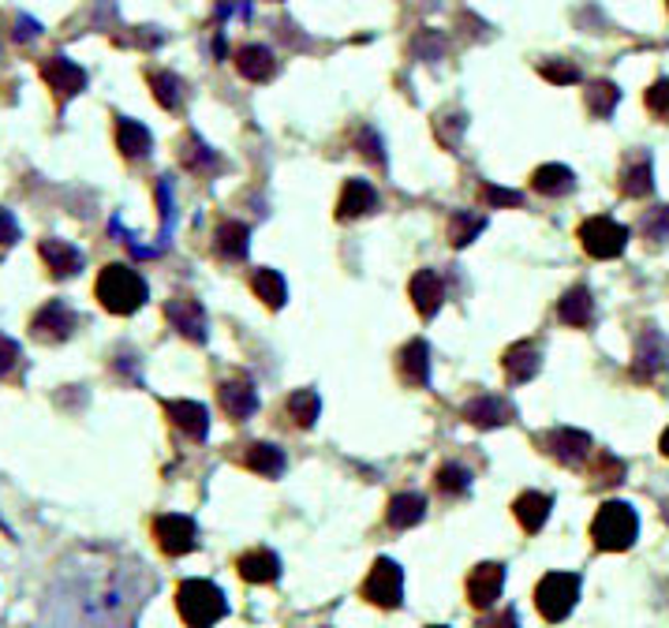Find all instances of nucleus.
I'll return each instance as SVG.
<instances>
[{
	"label": "nucleus",
	"mask_w": 669,
	"mask_h": 628,
	"mask_svg": "<svg viewBox=\"0 0 669 628\" xmlns=\"http://www.w3.org/2000/svg\"><path fill=\"white\" fill-rule=\"evenodd\" d=\"M150 579L139 565L113 557H79L61 568L45 595V614L56 628H131Z\"/></svg>",
	"instance_id": "nucleus-1"
},
{
	"label": "nucleus",
	"mask_w": 669,
	"mask_h": 628,
	"mask_svg": "<svg viewBox=\"0 0 669 628\" xmlns=\"http://www.w3.org/2000/svg\"><path fill=\"white\" fill-rule=\"evenodd\" d=\"M94 292H98L102 307L109 315H135L142 304H147L150 288H147V281H142V277L135 274L131 266L113 263V266H105L102 274H98V285H94Z\"/></svg>",
	"instance_id": "nucleus-2"
},
{
	"label": "nucleus",
	"mask_w": 669,
	"mask_h": 628,
	"mask_svg": "<svg viewBox=\"0 0 669 628\" xmlns=\"http://www.w3.org/2000/svg\"><path fill=\"white\" fill-rule=\"evenodd\" d=\"M177 610L188 628H213L229 614V603L217 584L210 579H183L177 592Z\"/></svg>",
	"instance_id": "nucleus-3"
},
{
	"label": "nucleus",
	"mask_w": 669,
	"mask_h": 628,
	"mask_svg": "<svg viewBox=\"0 0 669 628\" xmlns=\"http://www.w3.org/2000/svg\"><path fill=\"white\" fill-rule=\"evenodd\" d=\"M636 535H639V517L625 501H606L595 513V520H591V539H595L598 550H609V554L628 550L636 543Z\"/></svg>",
	"instance_id": "nucleus-4"
},
{
	"label": "nucleus",
	"mask_w": 669,
	"mask_h": 628,
	"mask_svg": "<svg viewBox=\"0 0 669 628\" xmlns=\"http://www.w3.org/2000/svg\"><path fill=\"white\" fill-rule=\"evenodd\" d=\"M580 598V576L576 573H546L535 587V606L550 625H561L572 614Z\"/></svg>",
	"instance_id": "nucleus-5"
},
{
	"label": "nucleus",
	"mask_w": 669,
	"mask_h": 628,
	"mask_svg": "<svg viewBox=\"0 0 669 628\" xmlns=\"http://www.w3.org/2000/svg\"><path fill=\"white\" fill-rule=\"evenodd\" d=\"M363 598L374 606H382V610H396V606H401L404 573L393 557H378V562L371 565V573H367V579H363Z\"/></svg>",
	"instance_id": "nucleus-6"
},
{
	"label": "nucleus",
	"mask_w": 669,
	"mask_h": 628,
	"mask_svg": "<svg viewBox=\"0 0 669 628\" xmlns=\"http://www.w3.org/2000/svg\"><path fill=\"white\" fill-rule=\"evenodd\" d=\"M580 244L591 258H617L628 247V228L614 217H587L580 225Z\"/></svg>",
	"instance_id": "nucleus-7"
},
{
	"label": "nucleus",
	"mask_w": 669,
	"mask_h": 628,
	"mask_svg": "<svg viewBox=\"0 0 669 628\" xmlns=\"http://www.w3.org/2000/svg\"><path fill=\"white\" fill-rule=\"evenodd\" d=\"M539 446L554 457L561 468H584L587 457H591V438L584 430H572V427H554L539 438Z\"/></svg>",
	"instance_id": "nucleus-8"
},
{
	"label": "nucleus",
	"mask_w": 669,
	"mask_h": 628,
	"mask_svg": "<svg viewBox=\"0 0 669 628\" xmlns=\"http://www.w3.org/2000/svg\"><path fill=\"white\" fill-rule=\"evenodd\" d=\"M153 539H158V546L169 557H183L199 546V528H195V520L183 513H164L153 520Z\"/></svg>",
	"instance_id": "nucleus-9"
},
{
	"label": "nucleus",
	"mask_w": 669,
	"mask_h": 628,
	"mask_svg": "<svg viewBox=\"0 0 669 628\" xmlns=\"http://www.w3.org/2000/svg\"><path fill=\"white\" fill-rule=\"evenodd\" d=\"M75 326H79V318H75V311L64 304V299H50V304L31 318V333H34V341H42V344L67 341V337L75 333Z\"/></svg>",
	"instance_id": "nucleus-10"
},
{
	"label": "nucleus",
	"mask_w": 669,
	"mask_h": 628,
	"mask_svg": "<svg viewBox=\"0 0 669 628\" xmlns=\"http://www.w3.org/2000/svg\"><path fill=\"white\" fill-rule=\"evenodd\" d=\"M669 363V341L655 326H644V333L636 337V360H633V374L639 382H655L658 374L666 371Z\"/></svg>",
	"instance_id": "nucleus-11"
},
{
	"label": "nucleus",
	"mask_w": 669,
	"mask_h": 628,
	"mask_svg": "<svg viewBox=\"0 0 669 628\" xmlns=\"http://www.w3.org/2000/svg\"><path fill=\"white\" fill-rule=\"evenodd\" d=\"M164 318H169L172 330L180 337H188V341H195V344L206 341V311H202L199 299H191V296L169 299V304H164Z\"/></svg>",
	"instance_id": "nucleus-12"
},
{
	"label": "nucleus",
	"mask_w": 669,
	"mask_h": 628,
	"mask_svg": "<svg viewBox=\"0 0 669 628\" xmlns=\"http://www.w3.org/2000/svg\"><path fill=\"white\" fill-rule=\"evenodd\" d=\"M501 587H506V565H498V562L475 565L468 576V603L479 606V610H490V606L501 598Z\"/></svg>",
	"instance_id": "nucleus-13"
},
{
	"label": "nucleus",
	"mask_w": 669,
	"mask_h": 628,
	"mask_svg": "<svg viewBox=\"0 0 669 628\" xmlns=\"http://www.w3.org/2000/svg\"><path fill=\"white\" fill-rule=\"evenodd\" d=\"M42 79L50 83L56 102H67L86 86V72L79 64L67 61V56H50V61H42Z\"/></svg>",
	"instance_id": "nucleus-14"
},
{
	"label": "nucleus",
	"mask_w": 669,
	"mask_h": 628,
	"mask_svg": "<svg viewBox=\"0 0 669 628\" xmlns=\"http://www.w3.org/2000/svg\"><path fill=\"white\" fill-rule=\"evenodd\" d=\"M460 415L471 423V427H479V430L506 427V423L517 419L512 404H509V401H501V397H493V393H482V397L468 401V404H464V412H460Z\"/></svg>",
	"instance_id": "nucleus-15"
},
{
	"label": "nucleus",
	"mask_w": 669,
	"mask_h": 628,
	"mask_svg": "<svg viewBox=\"0 0 669 628\" xmlns=\"http://www.w3.org/2000/svg\"><path fill=\"white\" fill-rule=\"evenodd\" d=\"M396 371H401L404 385H412V390H423V385L431 382V348H426L423 337H415V341L401 348Z\"/></svg>",
	"instance_id": "nucleus-16"
},
{
	"label": "nucleus",
	"mask_w": 669,
	"mask_h": 628,
	"mask_svg": "<svg viewBox=\"0 0 669 628\" xmlns=\"http://www.w3.org/2000/svg\"><path fill=\"white\" fill-rule=\"evenodd\" d=\"M217 401H221V412H225L229 419H251L255 408H258V393H255V385H251L247 379L221 382Z\"/></svg>",
	"instance_id": "nucleus-17"
},
{
	"label": "nucleus",
	"mask_w": 669,
	"mask_h": 628,
	"mask_svg": "<svg viewBox=\"0 0 669 628\" xmlns=\"http://www.w3.org/2000/svg\"><path fill=\"white\" fill-rule=\"evenodd\" d=\"M164 415L172 419V427L195 441H202L210 434V412L202 408L199 401H164Z\"/></svg>",
	"instance_id": "nucleus-18"
},
{
	"label": "nucleus",
	"mask_w": 669,
	"mask_h": 628,
	"mask_svg": "<svg viewBox=\"0 0 669 628\" xmlns=\"http://www.w3.org/2000/svg\"><path fill=\"white\" fill-rule=\"evenodd\" d=\"M412 304H415V311H420L423 318H434L442 311V304H445V281L434 269H420V274L412 277Z\"/></svg>",
	"instance_id": "nucleus-19"
},
{
	"label": "nucleus",
	"mask_w": 669,
	"mask_h": 628,
	"mask_svg": "<svg viewBox=\"0 0 669 628\" xmlns=\"http://www.w3.org/2000/svg\"><path fill=\"white\" fill-rule=\"evenodd\" d=\"M550 509H554V498L539 494V490H523V494L512 501V517L520 520V528L528 531V535L542 531V524L550 520Z\"/></svg>",
	"instance_id": "nucleus-20"
},
{
	"label": "nucleus",
	"mask_w": 669,
	"mask_h": 628,
	"mask_svg": "<svg viewBox=\"0 0 669 628\" xmlns=\"http://www.w3.org/2000/svg\"><path fill=\"white\" fill-rule=\"evenodd\" d=\"M620 191L628 199H647L655 191V169H651V153H633L620 169Z\"/></svg>",
	"instance_id": "nucleus-21"
},
{
	"label": "nucleus",
	"mask_w": 669,
	"mask_h": 628,
	"mask_svg": "<svg viewBox=\"0 0 669 628\" xmlns=\"http://www.w3.org/2000/svg\"><path fill=\"white\" fill-rule=\"evenodd\" d=\"M371 210H378V191L367 180H348L341 199H337V217L355 221V217L371 214Z\"/></svg>",
	"instance_id": "nucleus-22"
},
{
	"label": "nucleus",
	"mask_w": 669,
	"mask_h": 628,
	"mask_svg": "<svg viewBox=\"0 0 669 628\" xmlns=\"http://www.w3.org/2000/svg\"><path fill=\"white\" fill-rule=\"evenodd\" d=\"M501 363H506V379L512 385H523V382H531L542 371V352L531 341H520V344L509 348Z\"/></svg>",
	"instance_id": "nucleus-23"
},
{
	"label": "nucleus",
	"mask_w": 669,
	"mask_h": 628,
	"mask_svg": "<svg viewBox=\"0 0 669 628\" xmlns=\"http://www.w3.org/2000/svg\"><path fill=\"white\" fill-rule=\"evenodd\" d=\"M558 318H561L565 326H572V330H587V326L595 322V299H591V292H587L584 285L569 288V292L561 296Z\"/></svg>",
	"instance_id": "nucleus-24"
},
{
	"label": "nucleus",
	"mask_w": 669,
	"mask_h": 628,
	"mask_svg": "<svg viewBox=\"0 0 669 628\" xmlns=\"http://www.w3.org/2000/svg\"><path fill=\"white\" fill-rule=\"evenodd\" d=\"M38 255H42V263L50 266L53 277H72L83 269L79 247L64 244V240H42V244H38Z\"/></svg>",
	"instance_id": "nucleus-25"
},
{
	"label": "nucleus",
	"mask_w": 669,
	"mask_h": 628,
	"mask_svg": "<svg viewBox=\"0 0 669 628\" xmlns=\"http://www.w3.org/2000/svg\"><path fill=\"white\" fill-rule=\"evenodd\" d=\"M236 72L251 83H269L277 75V61L266 45H244L236 53Z\"/></svg>",
	"instance_id": "nucleus-26"
},
{
	"label": "nucleus",
	"mask_w": 669,
	"mask_h": 628,
	"mask_svg": "<svg viewBox=\"0 0 669 628\" xmlns=\"http://www.w3.org/2000/svg\"><path fill=\"white\" fill-rule=\"evenodd\" d=\"M244 468H251L255 476H266V479L285 476V468H288L285 449H280V446H269V441H255V446L244 453Z\"/></svg>",
	"instance_id": "nucleus-27"
},
{
	"label": "nucleus",
	"mask_w": 669,
	"mask_h": 628,
	"mask_svg": "<svg viewBox=\"0 0 669 628\" xmlns=\"http://www.w3.org/2000/svg\"><path fill=\"white\" fill-rule=\"evenodd\" d=\"M150 147H153V139H150V131L142 128L139 120H128V116H120V120H116V150H120L124 158H128V161L147 158Z\"/></svg>",
	"instance_id": "nucleus-28"
},
{
	"label": "nucleus",
	"mask_w": 669,
	"mask_h": 628,
	"mask_svg": "<svg viewBox=\"0 0 669 628\" xmlns=\"http://www.w3.org/2000/svg\"><path fill=\"white\" fill-rule=\"evenodd\" d=\"M236 568L247 584H274V579L280 576V562H277L274 550H251V554L240 557Z\"/></svg>",
	"instance_id": "nucleus-29"
},
{
	"label": "nucleus",
	"mask_w": 669,
	"mask_h": 628,
	"mask_svg": "<svg viewBox=\"0 0 669 628\" xmlns=\"http://www.w3.org/2000/svg\"><path fill=\"white\" fill-rule=\"evenodd\" d=\"M247 240L251 232L244 221H221L217 232H213V247H217V255L229 258V263H240V258L247 255Z\"/></svg>",
	"instance_id": "nucleus-30"
},
{
	"label": "nucleus",
	"mask_w": 669,
	"mask_h": 628,
	"mask_svg": "<svg viewBox=\"0 0 669 628\" xmlns=\"http://www.w3.org/2000/svg\"><path fill=\"white\" fill-rule=\"evenodd\" d=\"M423 517H426V498L423 494H396L393 501H390V513H385V524L390 528H396V531H404V528H415V524H423Z\"/></svg>",
	"instance_id": "nucleus-31"
},
{
	"label": "nucleus",
	"mask_w": 669,
	"mask_h": 628,
	"mask_svg": "<svg viewBox=\"0 0 669 628\" xmlns=\"http://www.w3.org/2000/svg\"><path fill=\"white\" fill-rule=\"evenodd\" d=\"M531 188L546 199H565L569 191L576 188V177H572V169L565 166H542L535 169V177H531Z\"/></svg>",
	"instance_id": "nucleus-32"
},
{
	"label": "nucleus",
	"mask_w": 669,
	"mask_h": 628,
	"mask_svg": "<svg viewBox=\"0 0 669 628\" xmlns=\"http://www.w3.org/2000/svg\"><path fill=\"white\" fill-rule=\"evenodd\" d=\"M251 288H255V296L266 307H274V311H277V307H285V299H288V285H285V277H280L277 269H255Z\"/></svg>",
	"instance_id": "nucleus-33"
},
{
	"label": "nucleus",
	"mask_w": 669,
	"mask_h": 628,
	"mask_svg": "<svg viewBox=\"0 0 669 628\" xmlns=\"http://www.w3.org/2000/svg\"><path fill=\"white\" fill-rule=\"evenodd\" d=\"M482 228H487V217L482 214H475V210H457V214L449 217V244L468 247L471 240L482 236Z\"/></svg>",
	"instance_id": "nucleus-34"
},
{
	"label": "nucleus",
	"mask_w": 669,
	"mask_h": 628,
	"mask_svg": "<svg viewBox=\"0 0 669 628\" xmlns=\"http://www.w3.org/2000/svg\"><path fill=\"white\" fill-rule=\"evenodd\" d=\"M150 79V91H153V98H158V105L161 109H180V102H183V79L177 72H150L147 75Z\"/></svg>",
	"instance_id": "nucleus-35"
},
{
	"label": "nucleus",
	"mask_w": 669,
	"mask_h": 628,
	"mask_svg": "<svg viewBox=\"0 0 669 628\" xmlns=\"http://www.w3.org/2000/svg\"><path fill=\"white\" fill-rule=\"evenodd\" d=\"M620 102V91L609 79H595L587 86V113L598 116V120H606V116H614Z\"/></svg>",
	"instance_id": "nucleus-36"
},
{
	"label": "nucleus",
	"mask_w": 669,
	"mask_h": 628,
	"mask_svg": "<svg viewBox=\"0 0 669 628\" xmlns=\"http://www.w3.org/2000/svg\"><path fill=\"white\" fill-rule=\"evenodd\" d=\"M318 412H322V401H318L315 390H296L293 397H288V419L296 423V427H315Z\"/></svg>",
	"instance_id": "nucleus-37"
},
{
	"label": "nucleus",
	"mask_w": 669,
	"mask_h": 628,
	"mask_svg": "<svg viewBox=\"0 0 669 628\" xmlns=\"http://www.w3.org/2000/svg\"><path fill=\"white\" fill-rule=\"evenodd\" d=\"M180 161H183V166H188V169H213V166H217L213 150L199 139V135H188V139H183V147H180Z\"/></svg>",
	"instance_id": "nucleus-38"
},
{
	"label": "nucleus",
	"mask_w": 669,
	"mask_h": 628,
	"mask_svg": "<svg viewBox=\"0 0 669 628\" xmlns=\"http://www.w3.org/2000/svg\"><path fill=\"white\" fill-rule=\"evenodd\" d=\"M468 487H471V471L468 468H460V464H442V471H438V490L442 494H468Z\"/></svg>",
	"instance_id": "nucleus-39"
},
{
	"label": "nucleus",
	"mask_w": 669,
	"mask_h": 628,
	"mask_svg": "<svg viewBox=\"0 0 669 628\" xmlns=\"http://www.w3.org/2000/svg\"><path fill=\"white\" fill-rule=\"evenodd\" d=\"M539 72H542V79H550V83H558V86L580 83V67L569 64V61H542Z\"/></svg>",
	"instance_id": "nucleus-40"
},
{
	"label": "nucleus",
	"mask_w": 669,
	"mask_h": 628,
	"mask_svg": "<svg viewBox=\"0 0 669 628\" xmlns=\"http://www.w3.org/2000/svg\"><path fill=\"white\" fill-rule=\"evenodd\" d=\"M355 147H360V153L371 161V166L385 169V147H382V139H378L374 128H360V135H355Z\"/></svg>",
	"instance_id": "nucleus-41"
},
{
	"label": "nucleus",
	"mask_w": 669,
	"mask_h": 628,
	"mask_svg": "<svg viewBox=\"0 0 669 628\" xmlns=\"http://www.w3.org/2000/svg\"><path fill=\"white\" fill-rule=\"evenodd\" d=\"M644 236L655 244H669V206H658L651 214H644Z\"/></svg>",
	"instance_id": "nucleus-42"
},
{
	"label": "nucleus",
	"mask_w": 669,
	"mask_h": 628,
	"mask_svg": "<svg viewBox=\"0 0 669 628\" xmlns=\"http://www.w3.org/2000/svg\"><path fill=\"white\" fill-rule=\"evenodd\" d=\"M479 199L487 202V206H520L523 195L512 188H498V183H482L479 188Z\"/></svg>",
	"instance_id": "nucleus-43"
},
{
	"label": "nucleus",
	"mask_w": 669,
	"mask_h": 628,
	"mask_svg": "<svg viewBox=\"0 0 669 628\" xmlns=\"http://www.w3.org/2000/svg\"><path fill=\"white\" fill-rule=\"evenodd\" d=\"M595 479H598V482H609V487H614V482L625 479V464H620L614 453H598V460H595Z\"/></svg>",
	"instance_id": "nucleus-44"
},
{
	"label": "nucleus",
	"mask_w": 669,
	"mask_h": 628,
	"mask_svg": "<svg viewBox=\"0 0 669 628\" xmlns=\"http://www.w3.org/2000/svg\"><path fill=\"white\" fill-rule=\"evenodd\" d=\"M647 109H651L655 116H662V120H669V79H655L651 91L644 94Z\"/></svg>",
	"instance_id": "nucleus-45"
},
{
	"label": "nucleus",
	"mask_w": 669,
	"mask_h": 628,
	"mask_svg": "<svg viewBox=\"0 0 669 628\" xmlns=\"http://www.w3.org/2000/svg\"><path fill=\"white\" fill-rule=\"evenodd\" d=\"M19 366V344L12 341V337L0 333V379H8Z\"/></svg>",
	"instance_id": "nucleus-46"
},
{
	"label": "nucleus",
	"mask_w": 669,
	"mask_h": 628,
	"mask_svg": "<svg viewBox=\"0 0 669 628\" xmlns=\"http://www.w3.org/2000/svg\"><path fill=\"white\" fill-rule=\"evenodd\" d=\"M442 50H445V38L442 34H434V31H423L420 38H415V53H423V56H442Z\"/></svg>",
	"instance_id": "nucleus-47"
},
{
	"label": "nucleus",
	"mask_w": 669,
	"mask_h": 628,
	"mask_svg": "<svg viewBox=\"0 0 669 628\" xmlns=\"http://www.w3.org/2000/svg\"><path fill=\"white\" fill-rule=\"evenodd\" d=\"M158 202H161V236H169V228H172V188H169V180L158 183Z\"/></svg>",
	"instance_id": "nucleus-48"
},
{
	"label": "nucleus",
	"mask_w": 669,
	"mask_h": 628,
	"mask_svg": "<svg viewBox=\"0 0 669 628\" xmlns=\"http://www.w3.org/2000/svg\"><path fill=\"white\" fill-rule=\"evenodd\" d=\"M19 240V221L8 214V210H0V247H12Z\"/></svg>",
	"instance_id": "nucleus-49"
},
{
	"label": "nucleus",
	"mask_w": 669,
	"mask_h": 628,
	"mask_svg": "<svg viewBox=\"0 0 669 628\" xmlns=\"http://www.w3.org/2000/svg\"><path fill=\"white\" fill-rule=\"evenodd\" d=\"M479 628H520V625H517V614H512V610H501V614L482 617Z\"/></svg>",
	"instance_id": "nucleus-50"
},
{
	"label": "nucleus",
	"mask_w": 669,
	"mask_h": 628,
	"mask_svg": "<svg viewBox=\"0 0 669 628\" xmlns=\"http://www.w3.org/2000/svg\"><path fill=\"white\" fill-rule=\"evenodd\" d=\"M38 31H42V26H38L31 15L15 19V42H31V38H38Z\"/></svg>",
	"instance_id": "nucleus-51"
},
{
	"label": "nucleus",
	"mask_w": 669,
	"mask_h": 628,
	"mask_svg": "<svg viewBox=\"0 0 669 628\" xmlns=\"http://www.w3.org/2000/svg\"><path fill=\"white\" fill-rule=\"evenodd\" d=\"M658 446H662V453H666V457H669V427L662 430V441H658Z\"/></svg>",
	"instance_id": "nucleus-52"
},
{
	"label": "nucleus",
	"mask_w": 669,
	"mask_h": 628,
	"mask_svg": "<svg viewBox=\"0 0 669 628\" xmlns=\"http://www.w3.org/2000/svg\"><path fill=\"white\" fill-rule=\"evenodd\" d=\"M662 517H666V524H669V501H666V505H662Z\"/></svg>",
	"instance_id": "nucleus-53"
},
{
	"label": "nucleus",
	"mask_w": 669,
	"mask_h": 628,
	"mask_svg": "<svg viewBox=\"0 0 669 628\" xmlns=\"http://www.w3.org/2000/svg\"><path fill=\"white\" fill-rule=\"evenodd\" d=\"M431 628H445V625H431Z\"/></svg>",
	"instance_id": "nucleus-54"
},
{
	"label": "nucleus",
	"mask_w": 669,
	"mask_h": 628,
	"mask_svg": "<svg viewBox=\"0 0 669 628\" xmlns=\"http://www.w3.org/2000/svg\"><path fill=\"white\" fill-rule=\"evenodd\" d=\"M666 4H669V0H666Z\"/></svg>",
	"instance_id": "nucleus-55"
}]
</instances>
